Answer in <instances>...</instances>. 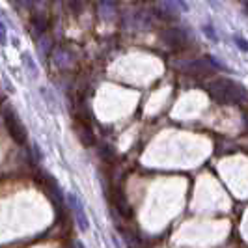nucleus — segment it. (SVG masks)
<instances>
[{
    "mask_svg": "<svg viewBox=\"0 0 248 248\" xmlns=\"http://www.w3.org/2000/svg\"><path fill=\"white\" fill-rule=\"evenodd\" d=\"M8 43V30H6V25H4V19L0 15V45H6Z\"/></svg>",
    "mask_w": 248,
    "mask_h": 248,
    "instance_id": "0eeeda50",
    "label": "nucleus"
},
{
    "mask_svg": "<svg viewBox=\"0 0 248 248\" xmlns=\"http://www.w3.org/2000/svg\"><path fill=\"white\" fill-rule=\"evenodd\" d=\"M207 92L220 105H245V86L232 78H217L207 84Z\"/></svg>",
    "mask_w": 248,
    "mask_h": 248,
    "instance_id": "f257e3e1",
    "label": "nucleus"
},
{
    "mask_svg": "<svg viewBox=\"0 0 248 248\" xmlns=\"http://www.w3.org/2000/svg\"><path fill=\"white\" fill-rule=\"evenodd\" d=\"M32 28H34V32H36V36H45V30H47V21H45V17L41 15H36V17H32Z\"/></svg>",
    "mask_w": 248,
    "mask_h": 248,
    "instance_id": "39448f33",
    "label": "nucleus"
},
{
    "mask_svg": "<svg viewBox=\"0 0 248 248\" xmlns=\"http://www.w3.org/2000/svg\"><path fill=\"white\" fill-rule=\"evenodd\" d=\"M50 50V41L45 36H41L39 39V52H43V56H47Z\"/></svg>",
    "mask_w": 248,
    "mask_h": 248,
    "instance_id": "423d86ee",
    "label": "nucleus"
},
{
    "mask_svg": "<svg viewBox=\"0 0 248 248\" xmlns=\"http://www.w3.org/2000/svg\"><path fill=\"white\" fill-rule=\"evenodd\" d=\"M235 39H237V43H239V49L247 50V41H245V39H241V37H235Z\"/></svg>",
    "mask_w": 248,
    "mask_h": 248,
    "instance_id": "6e6552de",
    "label": "nucleus"
},
{
    "mask_svg": "<svg viewBox=\"0 0 248 248\" xmlns=\"http://www.w3.org/2000/svg\"><path fill=\"white\" fill-rule=\"evenodd\" d=\"M2 118H4V124H6V129H8V133H10V137L15 144H19V146H25L26 144V127L23 125L21 122V118L17 116V112L10 108V107H6L4 112H2Z\"/></svg>",
    "mask_w": 248,
    "mask_h": 248,
    "instance_id": "f03ea898",
    "label": "nucleus"
},
{
    "mask_svg": "<svg viewBox=\"0 0 248 248\" xmlns=\"http://www.w3.org/2000/svg\"><path fill=\"white\" fill-rule=\"evenodd\" d=\"M67 203H69V207H71V213L75 215V220L78 224L80 232H88V230H90V220H88L86 209H84L82 202L77 198V194H69V196H67Z\"/></svg>",
    "mask_w": 248,
    "mask_h": 248,
    "instance_id": "20e7f679",
    "label": "nucleus"
},
{
    "mask_svg": "<svg viewBox=\"0 0 248 248\" xmlns=\"http://www.w3.org/2000/svg\"><path fill=\"white\" fill-rule=\"evenodd\" d=\"M161 41L172 50H181L188 47L190 36L185 28H166L161 32Z\"/></svg>",
    "mask_w": 248,
    "mask_h": 248,
    "instance_id": "7ed1b4c3",
    "label": "nucleus"
}]
</instances>
